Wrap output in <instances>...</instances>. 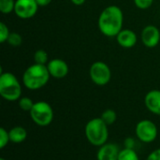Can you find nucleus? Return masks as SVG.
I'll use <instances>...</instances> for the list:
<instances>
[{
    "label": "nucleus",
    "instance_id": "nucleus-17",
    "mask_svg": "<svg viewBox=\"0 0 160 160\" xmlns=\"http://www.w3.org/2000/svg\"><path fill=\"white\" fill-rule=\"evenodd\" d=\"M34 61L36 64L39 65H47L49 60V56L46 51L44 50H38L34 53Z\"/></svg>",
    "mask_w": 160,
    "mask_h": 160
},
{
    "label": "nucleus",
    "instance_id": "nucleus-20",
    "mask_svg": "<svg viewBox=\"0 0 160 160\" xmlns=\"http://www.w3.org/2000/svg\"><path fill=\"white\" fill-rule=\"evenodd\" d=\"M11 47H19L22 45V37L19 34V33H16V32H11L8 38V41H7Z\"/></svg>",
    "mask_w": 160,
    "mask_h": 160
},
{
    "label": "nucleus",
    "instance_id": "nucleus-5",
    "mask_svg": "<svg viewBox=\"0 0 160 160\" xmlns=\"http://www.w3.org/2000/svg\"><path fill=\"white\" fill-rule=\"evenodd\" d=\"M29 112L33 122L39 127H47L51 125L53 120V110L46 101L35 102Z\"/></svg>",
    "mask_w": 160,
    "mask_h": 160
},
{
    "label": "nucleus",
    "instance_id": "nucleus-12",
    "mask_svg": "<svg viewBox=\"0 0 160 160\" xmlns=\"http://www.w3.org/2000/svg\"><path fill=\"white\" fill-rule=\"evenodd\" d=\"M115 38L117 43L125 49L133 48L138 41L136 33L131 29H122Z\"/></svg>",
    "mask_w": 160,
    "mask_h": 160
},
{
    "label": "nucleus",
    "instance_id": "nucleus-11",
    "mask_svg": "<svg viewBox=\"0 0 160 160\" xmlns=\"http://www.w3.org/2000/svg\"><path fill=\"white\" fill-rule=\"evenodd\" d=\"M120 149L115 143H105L99 146L97 154L98 160H118Z\"/></svg>",
    "mask_w": 160,
    "mask_h": 160
},
{
    "label": "nucleus",
    "instance_id": "nucleus-15",
    "mask_svg": "<svg viewBox=\"0 0 160 160\" xmlns=\"http://www.w3.org/2000/svg\"><path fill=\"white\" fill-rule=\"evenodd\" d=\"M118 160H140L137 152L132 148H124L120 151Z\"/></svg>",
    "mask_w": 160,
    "mask_h": 160
},
{
    "label": "nucleus",
    "instance_id": "nucleus-10",
    "mask_svg": "<svg viewBox=\"0 0 160 160\" xmlns=\"http://www.w3.org/2000/svg\"><path fill=\"white\" fill-rule=\"evenodd\" d=\"M47 68L51 77L54 79H63L69 71L68 63L60 58H53L50 60L47 64Z\"/></svg>",
    "mask_w": 160,
    "mask_h": 160
},
{
    "label": "nucleus",
    "instance_id": "nucleus-18",
    "mask_svg": "<svg viewBox=\"0 0 160 160\" xmlns=\"http://www.w3.org/2000/svg\"><path fill=\"white\" fill-rule=\"evenodd\" d=\"M16 0H0V11L3 14H9L14 11Z\"/></svg>",
    "mask_w": 160,
    "mask_h": 160
},
{
    "label": "nucleus",
    "instance_id": "nucleus-28",
    "mask_svg": "<svg viewBox=\"0 0 160 160\" xmlns=\"http://www.w3.org/2000/svg\"><path fill=\"white\" fill-rule=\"evenodd\" d=\"M0 160H7V159H5V158H0Z\"/></svg>",
    "mask_w": 160,
    "mask_h": 160
},
{
    "label": "nucleus",
    "instance_id": "nucleus-8",
    "mask_svg": "<svg viewBox=\"0 0 160 160\" xmlns=\"http://www.w3.org/2000/svg\"><path fill=\"white\" fill-rule=\"evenodd\" d=\"M38 9V5L36 0H16L14 13L22 20L33 18Z\"/></svg>",
    "mask_w": 160,
    "mask_h": 160
},
{
    "label": "nucleus",
    "instance_id": "nucleus-7",
    "mask_svg": "<svg viewBox=\"0 0 160 160\" xmlns=\"http://www.w3.org/2000/svg\"><path fill=\"white\" fill-rule=\"evenodd\" d=\"M136 137L144 143H150L158 138V130L156 124L151 120H142L135 128Z\"/></svg>",
    "mask_w": 160,
    "mask_h": 160
},
{
    "label": "nucleus",
    "instance_id": "nucleus-1",
    "mask_svg": "<svg viewBox=\"0 0 160 160\" xmlns=\"http://www.w3.org/2000/svg\"><path fill=\"white\" fill-rule=\"evenodd\" d=\"M124 13L116 5L106 7L98 16V26L99 31L108 38L116 37L123 29Z\"/></svg>",
    "mask_w": 160,
    "mask_h": 160
},
{
    "label": "nucleus",
    "instance_id": "nucleus-13",
    "mask_svg": "<svg viewBox=\"0 0 160 160\" xmlns=\"http://www.w3.org/2000/svg\"><path fill=\"white\" fill-rule=\"evenodd\" d=\"M144 104L147 110L157 115H160V90L149 91L144 98Z\"/></svg>",
    "mask_w": 160,
    "mask_h": 160
},
{
    "label": "nucleus",
    "instance_id": "nucleus-22",
    "mask_svg": "<svg viewBox=\"0 0 160 160\" xmlns=\"http://www.w3.org/2000/svg\"><path fill=\"white\" fill-rule=\"evenodd\" d=\"M10 142L8 131L6 130L4 128H0V148L3 149L7 146V144Z\"/></svg>",
    "mask_w": 160,
    "mask_h": 160
},
{
    "label": "nucleus",
    "instance_id": "nucleus-16",
    "mask_svg": "<svg viewBox=\"0 0 160 160\" xmlns=\"http://www.w3.org/2000/svg\"><path fill=\"white\" fill-rule=\"evenodd\" d=\"M100 118H101L108 126H111V125L114 124V122L116 121V119H117V114H116V112H115L113 110H112V109H107V110H105V111L102 112Z\"/></svg>",
    "mask_w": 160,
    "mask_h": 160
},
{
    "label": "nucleus",
    "instance_id": "nucleus-4",
    "mask_svg": "<svg viewBox=\"0 0 160 160\" xmlns=\"http://www.w3.org/2000/svg\"><path fill=\"white\" fill-rule=\"evenodd\" d=\"M0 95L8 101H16L22 98V85L11 72L0 73Z\"/></svg>",
    "mask_w": 160,
    "mask_h": 160
},
{
    "label": "nucleus",
    "instance_id": "nucleus-23",
    "mask_svg": "<svg viewBox=\"0 0 160 160\" xmlns=\"http://www.w3.org/2000/svg\"><path fill=\"white\" fill-rule=\"evenodd\" d=\"M154 3V0H134L135 6L140 9H148Z\"/></svg>",
    "mask_w": 160,
    "mask_h": 160
},
{
    "label": "nucleus",
    "instance_id": "nucleus-9",
    "mask_svg": "<svg viewBox=\"0 0 160 160\" xmlns=\"http://www.w3.org/2000/svg\"><path fill=\"white\" fill-rule=\"evenodd\" d=\"M142 44L147 48H155L160 42L159 29L153 24L146 25L141 34Z\"/></svg>",
    "mask_w": 160,
    "mask_h": 160
},
{
    "label": "nucleus",
    "instance_id": "nucleus-14",
    "mask_svg": "<svg viewBox=\"0 0 160 160\" xmlns=\"http://www.w3.org/2000/svg\"><path fill=\"white\" fill-rule=\"evenodd\" d=\"M9 140L13 143H21L27 138V131L22 127H14L9 131Z\"/></svg>",
    "mask_w": 160,
    "mask_h": 160
},
{
    "label": "nucleus",
    "instance_id": "nucleus-3",
    "mask_svg": "<svg viewBox=\"0 0 160 160\" xmlns=\"http://www.w3.org/2000/svg\"><path fill=\"white\" fill-rule=\"evenodd\" d=\"M108 125L99 117L93 118L87 122L84 133L87 141L94 146H101L107 143L109 137Z\"/></svg>",
    "mask_w": 160,
    "mask_h": 160
},
{
    "label": "nucleus",
    "instance_id": "nucleus-19",
    "mask_svg": "<svg viewBox=\"0 0 160 160\" xmlns=\"http://www.w3.org/2000/svg\"><path fill=\"white\" fill-rule=\"evenodd\" d=\"M19 107L21 110L24 111V112H30L34 106V102L33 100L30 98H27V97H22L19 100Z\"/></svg>",
    "mask_w": 160,
    "mask_h": 160
},
{
    "label": "nucleus",
    "instance_id": "nucleus-2",
    "mask_svg": "<svg viewBox=\"0 0 160 160\" xmlns=\"http://www.w3.org/2000/svg\"><path fill=\"white\" fill-rule=\"evenodd\" d=\"M50 77L51 75L47 65L35 63L24 70L22 74V83L27 89L35 91L44 87L48 83Z\"/></svg>",
    "mask_w": 160,
    "mask_h": 160
},
{
    "label": "nucleus",
    "instance_id": "nucleus-25",
    "mask_svg": "<svg viewBox=\"0 0 160 160\" xmlns=\"http://www.w3.org/2000/svg\"><path fill=\"white\" fill-rule=\"evenodd\" d=\"M134 144H135V142L132 138H127L126 139V141H125V147L126 148L134 149Z\"/></svg>",
    "mask_w": 160,
    "mask_h": 160
},
{
    "label": "nucleus",
    "instance_id": "nucleus-26",
    "mask_svg": "<svg viewBox=\"0 0 160 160\" xmlns=\"http://www.w3.org/2000/svg\"><path fill=\"white\" fill-rule=\"evenodd\" d=\"M52 0H36V2L38 3V7H46L48 5L51 4Z\"/></svg>",
    "mask_w": 160,
    "mask_h": 160
},
{
    "label": "nucleus",
    "instance_id": "nucleus-6",
    "mask_svg": "<svg viewBox=\"0 0 160 160\" xmlns=\"http://www.w3.org/2000/svg\"><path fill=\"white\" fill-rule=\"evenodd\" d=\"M89 75L92 82L98 86L108 84L112 79V71L110 67L102 61H97L91 65Z\"/></svg>",
    "mask_w": 160,
    "mask_h": 160
},
{
    "label": "nucleus",
    "instance_id": "nucleus-21",
    "mask_svg": "<svg viewBox=\"0 0 160 160\" xmlns=\"http://www.w3.org/2000/svg\"><path fill=\"white\" fill-rule=\"evenodd\" d=\"M9 35H10V32H9L8 25L4 22H0V42L1 43L7 42Z\"/></svg>",
    "mask_w": 160,
    "mask_h": 160
},
{
    "label": "nucleus",
    "instance_id": "nucleus-27",
    "mask_svg": "<svg viewBox=\"0 0 160 160\" xmlns=\"http://www.w3.org/2000/svg\"><path fill=\"white\" fill-rule=\"evenodd\" d=\"M72 4H74L75 6H82L85 3L86 0H70Z\"/></svg>",
    "mask_w": 160,
    "mask_h": 160
},
{
    "label": "nucleus",
    "instance_id": "nucleus-24",
    "mask_svg": "<svg viewBox=\"0 0 160 160\" xmlns=\"http://www.w3.org/2000/svg\"><path fill=\"white\" fill-rule=\"evenodd\" d=\"M146 160H160V148L156 149L155 151H153L148 157Z\"/></svg>",
    "mask_w": 160,
    "mask_h": 160
}]
</instances>
